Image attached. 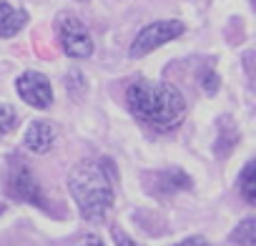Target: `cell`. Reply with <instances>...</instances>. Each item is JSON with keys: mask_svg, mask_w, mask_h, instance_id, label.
<instances>
[{"mask_svg": "<svg viewBox=\"0 0 256 246\" xmlns=\"http://www.w3.org/2000/svg\"><path fill=\"white\" fill-rule=\"evenodd\" d=\"M204 80H206V83H204V88H206V90H208V93H211V90H216V88H218V78H216V76H214V73H206V76H204Z\"/></svg>", "mask_w": 256, "mask_h": 246, "instance_id": "cell-15", "label": "cell"}, {"mask_svg": "<svg viewBox=\"0 0 256 246\" xmlns=\"http://www.w3.org/2000/svg\"><path fill=\"white\" fill-rule=\"evenodd\" d=\"M70 246H106L98 236H93V234H83L80 238H76Z\"/></svg>", "mask_w": 256, "mask_h": 246, "instance_id": "cell-13", "label": "cell"}, {"mask_svg": "<svg viewBox=\"0 0 256 246\" xmlns=\"http://www.w3.org/2000/svg\"><path fill=\"white\" fill-rule=\"evenodd\" d=\"M16 88H18V96H20L28 106H33V108H38V110H46V108H50V103H53L50 80H48L43 73H38V70H26V73L16 80Z\"/></svg>", "mask_w": 256, "mask_h": 246, "instance_id": "cell-6", "label": "cell"}, {"mask_svg": "<svg viewBox=\"0 0 256 246\" xmlns=\"http://www.w3.org/2000/svg\"><path fill=\"white\" fill-rule=\"evenodd\" d=\"M110 234H113V238H116V244H118V246H138V244H136L131 236H128V234H123L118 226H113V228H110Z\"/></svg>", "mask_w": 256, "mask_h": 246, "instance_id": "cell-12", "label": "cell"}, {"mask_svg": "<svg viewBox=\"0 0 256 246\" xmlns=\"http://www.w3.org/2000/svg\"><path fill=\"white\" fill-rule=\"evenodd\" d=\"M18 126V116L10 106H0V136L10 134L13 128Z\"/></svg>", "mask_w": 256, "mask_h": 246, "instance_id": "cell-11", "label": "cell"}, {"mask_svg": "<svg viewBox=\"0 0 256 246\" xmlns=\"http://www.w3.org/2000/svg\"><path fill=\"white\" fill-rule=\"evenodd\" d=\"M68 191L86 221H100L113 206V178L106 161L86 158L68 174Z\"/></svg>", "mask_w": 256, "mask_h": 246, "instance_id": "cell-2", "label": "cell"}, {"mask_svg": "<svg viewBox=\"0 0 256 246\" xmlns=\"http://www.w3.org/2000/svg\"><path fill=\"white\" fill-rule=\"evenodd\" d=\"M231 238H234L236 244H241V246H256V221H254V218H244V221L234 228Z\"/></svg>", "mask_w": 256, "mask_h": 246, "instance_id": "cell-10", "label": "cell"}, {"mask_svg": "<svg viewBox=\"0 0 256 246\" xmlns=\"http://www.w3.org/2000/svg\"><path fill=\"white\" fill-rule=\"evenodd\" d=\"M126 103L144 126L168 134L174 131L186 116V100L181 90L164 80H146L138 78L126 88Z\"/></svg>", "mask_w": 256, "mask_h": 246, "instance_id": "cell-1", "label": "cell"}, {"mask_svg": "<svg viewBox=\"0 0 256 246\" xmlns=\"http://www.w3.org/2000/svg\"><path fill=\"white\" fill-rule=\"evenodd\" d=\"M56 144V128L48 120H36L26 131V148L33 154H48Z\"/></svg>", "mask_w": 256, "mask_h": 246, "instance_id": "cell-7", "label": "cell"}, {"mask_svg": "<svg viewBox=\"0 0 256 246\" xmlns=\"http://www.w3.org/2000/svg\"><path fill=\"white\" fill-rule=\"evenodd\" d=\"M238 191L246 204H256V164L248 161L238 176Z\"/></svg>", "mask_w": 256, "mask_h": 246, "instance_id": "cell-9", "label": "cell"}, {"mask_svg": "<svg viewBox=\"0 0 256 246\" xmlns=\"http://www.w3.org/2000/svg\"><path fill=\"white\" fill-rule=\"evenodd\" d=\"M181 33H184V23L181 20H156V23H148L146 28L138 30V36L134 38L131 50H128V53H131V58H144L151 50L171 43Z\"/></svg>", "mask_w": 256, "mask_h": 246, "instance_id": "cell-4", "label": "cell"}, {"mask_svg": "<svg viewBox=\"0 0 256 246\" xmlns=\"http://www.w3.org/2000/svg\"><path fill=\"white\" fill-rule=\"evenodd\" d=\"M28 23V13L20 8H13L10 3L0 0V38H13L23 30Z\"/></svg>", "mask_w": 256, "mask_h": 246, "instance_id": "cell-8", "label": "cell"}, {"mask_svg": "<svg viewBox=\"0 0 256 246\" xmlns=\"http://www.w3.org/2000/svg\"><path fill=\"white\" fill-rule=\"evenodd\" d=\"M6 191H8L10 198H18V201H26V204H33V206L46 208V196H43V191H40L33 171L18 156H13L8 161V168H6Z\"/></svg>", "mask_w": 256, "mask_h": 246, "instance_id": "cell-3", "label": "cell"}, {"mask_svg": "<svg viewBox=\"0 0 256 246\" xmlns=\"http://www.w3.org/2000/svg\"><path fill=\"white\" fill-rule=\"evenodd\" d=\"M58 38H60V46L68 58L80 60V58L93 56V38H90L88 28L83 26V20H78L76 16H60Z\"/></svg>", "mask_w": 256, "mask_h": 246, "instance_id": "cell-5", "label": "cell"}, {"mask_svg": "<svg viewBox=\"0 0 256 246\" xmlns=\"http://www.w3.org/2000/svg\"><path fill=\"white\" fill-rule=\"evenodd\" d=\"M174 246H211L204 236H191V238H184V241H178V244H174Z\"/></svg>", "mask_w": 256, "mask_h": 246, "instance_id": "cell-14", "label": "cell"}]
</instances>
